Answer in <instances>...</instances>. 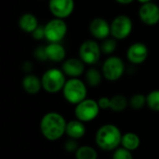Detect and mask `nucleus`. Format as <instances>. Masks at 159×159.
Wrapping results in <instances>:
<instances>
[{"label": "nucleus", "instance_id": "f257e3e1", "mask_svg": "<svg viewBox=\"0 0 159 159\" xmlns=\"http://www.w3.org/2000/svg\"><path fill=\"white\" fill-rule=\"evenodd\" d=\"M66 122L64 116L58 112H48L40 121L42 135L49 140H57L66 133Z\"/></svg>", "mask_w": 159, "mask_h": 159}, {"label": "nucleus", "instance_id": "f03ea898", "mask_svg": "<svg viewBox=\"0 0 159 159\" xmlns=\"http://www.w3.org/2000/svg\"><path fill=\"white\" fill-rule=\"evenodd\" d=\"M122 136L120 129L116 125L107 124L100 126L97 131L96 143L102 150L112 151L121 144Z\"/></svg>", "mask_w": 159, "mask_h": 159}, {"label": "nucleus", "instance_id": "7ed1b4c3", "mask_svg": "<svg viewBox=\"0 0 159 159\" xmlns=\"http://www.w3.org/2000/svg\"><path fill=\"white\" fill-rule=\"evenodd\" d=\"M63 96L70 104H78L87 97V86L80 78H69L63 87Z\"/></svg>", "mask_w": 159, "mask_h": 159}, {"label": "nucleus", "instance_id": "20e7f679", "mask_svg": "<svg viewBox=\"0 0 159 159\" xmlns=\"http://www.w3.org/2000/svg\"><path fill=\"white\" fill-rule=\"evenodd\" d=\"M66 82V75L62 69L50 68L46 70L41 77L42 88L50 94H56L63 90Z\"/></svg>", "mask_w": 159, "mask_h": 159}, {"label": "nucleus", "instance_id": "39448f33", "mask_svg": "<svg viewBox=\"0 0 159 159\" xmlns=\"http://www.w3.org/2000/svg\"><path fill=\"white\" fill-rule=\"evenodd\" d=\"M125 66L124 61L115 55H110L102 64V74L103 77L110 82L118 81L124 75Z\"/></svg>", "mask_w": 159, "mask_h": 159}, {"label": "nucleus", "instance_id": "423d86ee", "mask_svg": "<svg viewBox=\"0 0 159 159\" xmlns=\"http://www.w3.org/2000/svg\"><path fill=\"white\" fill-rule=\"evenodd\" d=\"M99 111L100 108L98 101L86 98L83 101L76 104L74 113L78 120L86 123L95 120L99 114Z\"/></svg>", "mask_w": 159, "mask_h": 159}, {"label": "nucleus", "instance_id": "0eeeda50", "mask_svg": "<svg viewBox=\"0 0 159 159\" xmlns=\"http://www.w3.org/2000/svg\"><path fill=\"white\" fill-rule=\"evenodd\" d=\"M101 48L95 39H87L84 41L79 49V57L85 65H96L101 56Z\"/></svg>", "mask_w": 159, "mask_h": 159}, {"label": "nucleus", "instance_id": "6e6552de", "mask_svg": "<svg viewBox=\"0 0 159 159\" xmlns=\"http://www.w3.org/2000/svg\"><path fill=\"white\" fill-rule=\"evenodd\" d=\"M133 23L125 14L117 15L111 23V36L117 40L125 39L132 32Z\"/></svg>", "mask_w": 159, "mask_h": 159}, {"label": "nucleus", "instance_id": "1a4fd4ad", "mask_svg": "<svg viewBox=\"0 0 159 159\" xmlns=\"http://www.w3.org/2000/svg\"><path fill=\"white\" fill-rule=\"evenodd\" d=\"M44 31L49 42H60L67 33V25L64 19L54 17L44 25Z\"/></svg>", "mask_w": 159, "mask_h": 159}, {"label": "nucleus", "instance_id": "9d476101", "mask_svg": "<svg viewBox=\"0 0 159 159\" xmlns=\"http://www.w3.org/2000/svg\"><path fill=\"white\" fill-rule=\"evenodd\" d=\"M139 17L148 26L156 25L159 23V6L152 1L141 4L139 10Z\"/></svg>", "mask_w": 159, "mask_h": 159}, {"label": "nucleus", "instance_id": "9b49d317", "mask_svg": "<svg viewBox=\"0 0 159 159\" xmlns=\"http://www.w3.org/2000/svg\"><path fill=\"white\" fill-rule=\"evenodd\" d=\"M74 0H49V9L55 18L66 19L74 11Z\"/></svg>", "mask_w": 159, "mask_h": 159}, {"label": "nucleus", "instance_id": "f8f14e48", "mask_svg": "<svg viewBox=\"0 0 159 159\" xmlns=\"http://www.w3.org/2000/svg\"><path fill=\"white\" fill-rule=\"evenodd\" d=\"M89 32L94 39L103 40L111 36V24L103 18H95L89 24Z\"/></svg>", "mask_w": 159, "mask_h": 159}, {"label": "nucleus", "instance_id": "ddd939ff", "mask_svg": "<svg viewBox=\"0 0 159 159\" xmlns=\"http://www.w3.org/2000/svg\"><path fill=\"white\" fill-rule=\"evenodd\" d=\"M148 47L142 42H135L131 44L126 51V57L133 65H140L144 63L148 57Z\"/></svg>", "mask_w": 159, "mask_h": 159}, {"label": "nucleus", "instance_id": "4468645a", "mask_svg": "<svg viewBox=\"0 0 159 159\" xmlns=\"http://www.w3.org/2000/svg\"><path fill=\"white\" fill-rule=\"evenodd\" d=\"M62 70L69 78H80L85 70V64L81 58L71 57L65 59L62 64Z\"/></svg>", "mask_w": 159, "mask_h": 159}, {"label": "nucleus", "instance_id": "2eb2a0df", "mask_svg": "<svg viewBox=\"0 0 159 159\" xmlns=\"http://www.w3.org/2000/svg\"><path fill=\"white\" fill-rule=\"evenodd\" d=\"M45 49L48 60L59 63L66 59V52L65 47L60 44V42H50L47 46H45Z\"/></svg>", "mask_w": 159, "mask_h": 159}, {"label": "nucleus", "instance_id": "dca6fc26", "mask_svg": "<svg viewBox=\"0 0 159 159\" xmlns=\"http://www.w3.org/2000/svg\"><path fill=\"white\" fill-rule=\"evenodd\" d=\"M85 132H86V128L84 122L82 121L76 119L66 123V134L70 139H81L84 136Z\"/></svg>", "mask_w": 159, "mask_h": 159}, {"label": "nucleus", "instance_id": "f3484780", "mask_svg": "<svg viewBox=\"0 0 159 159\" xmlns=\"http://www.w3.org/2000/svg\"><path fill=\"white\" fill-rule=\"evenodd\" d=\"M23 87L25 91L30 95L38 94L42 88L41 79H39L36 75L29 74L25 76L23 80Z\"/></svg>", "mask_w": 159, "mask_h": 159}, {"label": "nucleus", "instance_id": "a211bd4d", "mask_svg": "<svg viewBox=\"0 0 159 159\" xmlns=\"http://www.w3.org/2000/svg\"><path fill=\"white\" fill-rule=\"evenodd\" d=\"M19 25L23 31L31 34L39 26V22L34 14L25 13L21 16L19 20Z\"/></svg>", "mask_w": 159, "mask_h": 159}, {"label": "nucleus", "instance_id": "6ab92c4d", "mask_svg": "<svg viewBox=\"0 0 159 159\" xmlns=\"http://www.w3.org/2000/svg\"><path fill=\"white\" fill-rule=\"evenodd\" d=\"M121 144L124 148L129 151H134L139 148L140 144V139L137 134L133 132H127L122 136Z\"/></svg>", "mask_w": 159, "mask_h": 159}, {"label": "nucleus", "instance_id": "aec40b11", "mask_svg": "<svg viewBox=\"0 0 159 159\" xmlns=\"http://www.w3.org/2000/svg\"><path fill=\"white\" fill-rule=\"evenodd\" d=\"M103 74L96 67H91L85 72V83L91 87H97L100 84Z\"/></svg>", "mask_w": 159, "mask_h": 159}, {"label": "nucleus", "instance_id": "412c9836", "mask_svg": "<svg viewBox=\"0 0 159 159\" xmlns=\"http://www.w3.org/2000/svg\"><path fill=\"white\" fill-rule=\"evenodd\" d=\"M128 105L127 98L123 95H115L111 98L110 109L115 112H120L125 110Z\"/></svg>", "mask_w": 159, "mask_h": 159}, {"label": "nucleus", "instance_id": "4be33fe9", "mask_svg": "<svg viewBox=\"0 0 159 159\" xmlns=\"http://www.w3.org/2000/svg\"><path fill=\"white\" fill-rule=\"evenodd\" d=\"M76 159H98V152L91 146H81L76 151Z\"/></svg>", "mask_w": 159, "mask_h": 159}, {"label": "nucleus", "instance_id": "5701e85b", "mask_svg": "<svg viewBox=\"0 0 159 159\" xmlns=\"http://www.w3.org/2000/svg\"><path fill=\"white\" fill-rule=\"evenodd\" d=\"M146 105L153 111H159V89L151 91L146 96Z\"/></svg>", "mask_w": 159, "mask_h": 159}, {"label": "nucleus", "instance_id": "b1692460", "mask_svg": "<svg viewBox=\"0 0 159 159\" xmlns=\"http://www.w3.org/2000/svg\"><path fill=\"white\" fill-rule=\"evenodd\" d=\"M100 48H101L102 53L111 55L115 52V50L117 48V39H115L112 37L107 38L102 40V43L100 44Z\"/></svg>", "mask_w": 159, "mask_h": 159}, {"label": "nucleus", "instance_id": "393cba45", "mask_svg": "<svg viewBox=\"0 0 159 159\" xmlns=\"http://www.w3.org/2000/svg\"><path fill=\"white\" fill-rule=\"evenodd\" d=\"M129 105L134 110H140L146 105V96L142 94H135L129 99Z\"/></svg>", "mask_w": 159, "mask_h": 159}, {"label": "nucleus", "instance_id": "a878e982", "mask_svg": "<svg viewBox=\"0 0 159 159\" xmlns=\"http://www.w3.org/2000/svg\"><path fill=\"white\" fill-rule=\"evenodd\" d=\"M112 159H133L131 151L122 147L115 149V152L112 155Z\"/></svg>", "mask_w": 159, "mask_h": 159}, {"label": "nucleus", "instance_id": "bb28decb", "mask_svg": "<svg viewBox=\"0 0 159 159\" xmlns=\"http://www.w3.org/2000/svg\"><path fill=\"white\" fill-rule=\"evenodd\" d=\"M35 57L39 60V61H46L48 60V57H47V53H46V49L45 47H38L36 50H35Z\"/></svg>", "mask_w": 159, "mask_h": 159}, {"label": "nucleus", "instance_id": "cd10ccee", "mask_svg": "<svg viewBox=\"0 0 159 159\" xmlns=\"http://www.w3.org/2000/svg\"><path fill=\"white\" fill-rule=\"evenodd\" d=\"M32 37L37 39V40H40L42 39L45 38V31H44V26H40L39 25L32 33H31Z\"/></svg>", "mask_w": 159, "mask_h": 159}, {"label": "nucleus", "instance_id": "c85d7f7f", "mask_svg": "<svg viewBox=\"0 0 159 159\" xmlns=\"http://www.w3.org/2000/svg\"><path fill=\"white\" fill-rule=\"evenodd\" d=\"M98 106L100 108V110H107L110 109V103H111V98L108 97H101L98 100Z\"/></svg>", "mask_w": 159, "mask_h": 159}, {"label": "nucleus", "instance_id": "c756f323", "mask_svg": "<svg viewBox=\"0 0 159 159\" xmlns=\"http://www.w3.org/2000/svg\"><path fill=\"white\" fill-rule=\"evenodd\" d=\"M78 143L76 141V139H71L69 140H67L65 144V149L68 152H74V151H77L78 149Z\"/></svg>", "mask_w": 159, "mask_h": 159}, {"label": "nucleus", "instance_id": "7c9ffc66", "mask_svg": "<svg viewBox=\"0 0 159 159\" xmlns=\"http://www.w3.org/2000/svg\"><path fill=\"white\" fill-rule=\"evenodd\" d=\"M115 1L121 5H129L134 1V0H115Z\"/></svg>", "mask_w": 159, "mask_h": 159}, {"label": "nucleus", "instance_id": "2f4dec72", "mask_svg": "<svg viewBox=\"0 0 159 159\" xmlns=\"http://www.w3.org/2000/svg\"><path fill=\"white\" fill-rule=\"evenodd\" d=\"M137 1H139L140 4H144V3H148V2H151L152 0H137Z\"/></svg>", "mask_w": 159, "mask_h": 159}]
</instances>
